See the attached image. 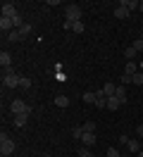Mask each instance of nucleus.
I'll list each match as a JSON object with an SVG mask.
<instances>
[{
    "mask_svg": "<svg viewBox=\"0 0 143 157\" xmlns=\"http://www.w3.org/2000/svg\"><path fill=\"white\" fill-rule=\"evenodd\" d=\"M26 119H29V114H14V126H26Z\"/></svg>",
    "mask_w": 143,
    "mask_h": 157,
    "instance_id": "4468645a",
    "label": "nucleus"
},
{
    "mask_svg": "<svg viewBox=\"0 0 143 157\" xmlns=\"http://www.w3.org/2000/svg\"><path fill=\"white\" fill-rule=\"evenodd\" d=\"M103 93L107 95V98H112L114 93H117V83H112V81H107V83L103 86Z\"/></svg>",
    "mask_w": 143,
    "mask_h": 157,
    "instance_id": "9d476101",
    "label": "nucleus"
},
{
    "mask_svg": "<svg viewBox=\"0 0 143 157\" xmlns=\"http://www.w3.org/2000/svg\"><path fill=\"white\" fill-rule=\"evenodd\" d=\"M53 102H55L57 107H67V105H69V98H67V95H57Z\"/></svg>",
    "mask_w": 143,
    "mask_h": 157,
    "instance_id": "dca6fc26",
    "label": "nucleus"
},
{
    "mask_svg": "<svg viewBox=\"0 0 143 157\" xmlns=\"http://www.w3.org/2000/svg\"><path fill=\"white\" fill-rule=\"evenodd\" d=\"M43 157H50V155H43Z\"/></svg>",
    "mask_w": 143,
    "mask_h": 157,
    "instance_id": "e433bc0d",
    "label": "nucleus"
},
{
    "mask_svg": "<svg viewBox=\"0 0 143 157\" xmlns=\"http://www.w3.org/2000/svg\"><path fill=\"white\" fill-rule=\"evenodd\" d=\"M72 24H74V21H67V19H65V24H62V29H67V31H72Z\"/></svg>",
    "mask_w": 143,
    "mask_h": 157,
    "instance_id": "473e14b6",
    "label": "nucleus"
},
{
    "mask_svg": "<svg viewBox=\"0 0 143 157\" xmlns=\"http://www.w3.org/2000/svg\"><path fill=\"white\" fill-rule=\"evenodd\" d=\"M119 5H124L129 12H133V10H138V2L136 0H119Z\"/></svg>",
    "mask_w": 143,
    "mask_h": 157,
    "instance_id": "ddd939ff",
    "label": "nucleus"
},
{
    "mask_svg": "<svg viewBox=\"0 0 143 157\" xmlns=\"http://www.w3.org/2000/svg\"><path fill=\"white\" fill-rule=\"evenodd\" d=\"M31 29H34L31 24H24V26H19V33H22V36H26V33H31Z\"/></svg>",
    "mask_w": 143,
    "mask_h": 157,
    "instance_id": "cd10ccee",
    "label": "nucleus"
},
{
    "mask_svg": "<svg viewBox=\"0 0 143 157\" xmlns=\"http://www.w3.org/2000/svg\"><path fill=\"white\" fill-rule=\"evenodd\" d=\"M81 128H84V131H95V121H86Z\"/></svg>",
    "mask_w": 143,
    "mask_h": 157,
    "instance_id": "c756f323",
    "label": "nucleus"
},
{
    "mask_svg": "<svg viewBox=\"0 0 143 157\" xmlns=\"http://www.w3.org/2000/svg\"><path fill=\"white\" fill-rule=\"evenodd\" d=\"M119 105H124L122 100L117 98V95H112V98H107V109H117Z\"/></svg>",
    "mask_w": 143,
    "mask_h": 157,
    "instance_id": "f8f14e48",
    "label": "nucleus"
},
{
    "mask_svg": "<svg viewBox=\"0 0 143 157\" xmlns=\"http://www.w3.org/2000/svg\"><path fill=\"white\" fill-rule=\"evenodd\" d=\"M119 81H122V86H126V83H131V74H126V71H124Z\"/></svg>",
    "mask_w": 143,
    "mask_h": 157,
    "instance_id": "c85d7f7f",
    "label": "nucleus"
},
{
    "mask_svg": "<svg viewBox=\"0 0 143 157\" xmlns=\"http://www.w3.org/2000/svg\"><path fill=\"white\" fill-rule=\"evenodd\" d=\"M19 38H22L19 29H14V31H10V33H7V40H10V43H14V40H19Z\"/></svg>",
    "mask_w": 143,
    "mask_h": 157,
    "instance_id": "aec40b11",
    "label": "nucleus"
},
{
    "mask_svg": "<svg viewBox=\"0 0 143 157\" xmlns=\"http://www.w3.org/2000/svg\"><path fill=\"white\" fill-rule=\"evenodd\" d=\"M0 64H2L5 69H7L10 64H12V55H10L7 50H2V52H0Z\"/></svg>",
    "mask_w": 143,
    "mask_h": 157,
    "instance_id": "9b49d317",
    "label": "nucleus"
},
{
    "mask_svg": "<svg viewBox=\"0 0 143 157\" xmlns=\"http://www.w3.org/2000/svg\"><path fill=\"white\" fill-rule=\"evenodd\" d=\"M136 131H138V136L143 138V124H138V128H136Z\"/></svg>",
    "mask_w": 143,
    "mask_h": 157,
    "instance_id": "72a5a7b5",
    "label": "nucleus"
},
{
    "mask_svg": "<svg viewBox=\"0 0 143 157\" xmlns=\"http://www.w3.org/2000/svg\"><path fill=\"white\" fill-rule=\"evenodd\" d=\"M72 31H74V33H84V24H81V21H74V24H72Z\"/></svg>",
    "mask_w": 143,
    "mask_h": 157,
    "instance_id": "393cba45",
    "label": "nucleus"
},
{
    "mask_svg": "<svg viewBox=\"0 0 143 157\" xmlns=\"http://www.w3.org/2000/svg\"><path fill=\"white\" fill-rule=\"evenodd\" d=\"M131 83H136V86H141V83H143V69H138V71L131 76Z\"/></svg>",
    "mask_w": 143,
    "mask_h": 157,
    "instance_id": "f3484780",
    "label": "nucleus"
},
{
    "mask_svg": "<svg viewBox=\"0 0 143 157\" xmlns=\"http://www.w3.org/2000/svg\"><path fill=\"white\" fill-rule=\"evenodd\" d=\"M114 95L122 100V102H126V86H122V83H119V86H117V93H114Z\"/></svg>",
    "mask_w": 143,
    "mask_h": 157,
    "instance_id": "2eb2a0df",
    "label": "nucleus"
},
{
    "mask_svg": "<svg viewBox=\"0 0 143 157\" xmlns=\"http://www.w3.org/2000/svg\"><path fill=\"white\" fill-rule=\"evenodd\" d=\"M79 157H93V152H91L88 147H81V152H79Z\"/></svg>",
    "mask_w": 143,
    "mask_h": 157,
    "instance_id": "7c9ffc66",
    "label": "nucleus"
},
{
    "mask_svg": "<svg viewBox=\"0 0 143 157\" xmlns=\"http://www.w3.org/2000/svg\"><path fill=\"white\" fill-rule=\"evenodd\" d=\"M129 140H131L129 136H119V145H129Z\"/></svg>",
    "mask_w": 143,
    "mask_h": 157,
    "instance_id": "2f4dec72",
    "label": "nucleus"
},
{
    "mask_svg": "<svg viewBox=\"0 0 143 157\" xmlns=\"http://www.w3.org/2000/svg\"><path fill=\"white\" fill-rule=\"evenodd\" d=\"M126 147H129V152H141V145H138V140H133V138L129 140V145H126Z\"/></svg>",
    "mask_w": 143,
    "mask_h": 157,
    "instance_id": "6ab92c4d",
    "label": "nucleus"
},
{
    "mask_svg": "<svg viewBox=\"0 0 143 157\" xmlns=\"http://www.w3.org/2000/svg\"><path fill=\"white\" fill-rule=\"evenodd\" d=\"M0 31L5 33V31H14V24H12V19H7V17H0Z\"/></svg>",
    "mask_w": 143,
    "mask_h": 157,
    "instance_id": "6e6552de",
    "label": "nucleus"
},
{
    "mask_svg": "<svg viewBox=\"0 0 143 157\" xmlns=\"http://www.w3.org/2000/svg\"><path fill=\"white\" fill-rule=\"evenodd\" d=\"M19 88H24V90H29V88H31V78H26V76H22V78H19Z\"/></svg>",
    "mask_w": 143,
    "mask_h": 157,
    "instance_id": "412c9836",
    "label": "nucleus"
},
{
    "mask_svg": "<svg viewBox=\"0 0 143 157\" xmlns=\"http://www.w3.org/2000/svg\"><path fill=\"white\" fill-rule=\"evenodd\" d=\"M136 71H138V67H136V62H126V74H136Z\"/></svg>",
    "mask_w": 143,
    "mask_h": 157,
    "instance_id": "4be33fe9",
    "label": "nucleus"
},
{
    "mask_svg": "<svg viewBox=\"0 0 143 157\" xmlns=\"http://www.w3.org/2000/svg\"><path fill=\"white\" fill-rule=\"evenodd\" d=\"M81 100H84V102H88V105H95V93H91V90H88V93H84V95H81Z\"/></svg>",
    "mask_w": 143,
    "mask_h": 157,
    "instance_id": "a211bd4d",
    "label": "nucleus"
},
{
    "mask_svg": "<svg viewBox=\"0 0 143 157\" xmlns=\"http://www.w3.org/2000/svg\"><path fill=\"white\" fill-rule=\"evenodd\" d=\"M129 14H131V12L126 10L124 5H117V7H114V17H117V19H126Z\"/></svg>",
    "mask_w": 143,
    "mask_h": 157,
    "instance_id": "1a4fd4ad",
    "label": "nucleus"
},
{
    "mask_svg": "<svg viewBox=\"0 0 143 157\" xmlns=\"http://www.w3.org/2000/svg\"><path fill=\"white\" fill-rule=\"evenodd\" d=\"M76 157H79V155H76Z\"/></svg>",
    "mask_w": 143,
    "mask_h": 157,
    "instance_id": "ea45409f",
    "label": "nucleus"
},
{
    "mask_svg": "<svg viewBox=\"0 0 143 157\" xmlns=\"http://www.w3.org/2000/svg\"><path fill=\"white\" fill-rule=\"evenodd\" d=\"M95 107H107V95H105L103 90H95Z\"/></svg>",
    "mask_w": 143,
    "mask_h": 157,
    "instance_id": "0eeeda50",
    "label": "nucleus"
},
{
    "mask_svg": "<svg viewBox=\"0 0 143 157\" xmlns=\"http://www.w3.org/2000/svg\"><path fill=\"white\" fill-rule=\"evenodd\" d=\"M72 136L81 140V136H84V128H81V126H74V128H72Z\"/></svg>",
    "mask_w": 143,
    "mask_h": 157,
    "instance_id": "a878e982",
    "label": "nucleus"
},
{
    "mask_svg": "<svg viewBox=\"0 0 143 157\" xmlns=\"http://www.w3.org/2000/svg\"><path fill=\"white\" fill-rule=\"evenodd\" d=\"M122 157H126V155H122Z\"/></svg>",
    "mask_w": 143,
    "mask_h": 157,
    "instance_id": "58836bf2",
    "label": "nucleus"
},
{
    "mask_svg": "<svg viewBox=\"0 0 143 157\" xmlns=\"http://www.w3.org/2000/svg\"><path fill=\"white\" fill-rule=\"evenodd\" d=\"M138 10H141V12H143V0H141V2H138Z\"/></svg>",
    "mask_w": 143,
    "mask_h": 157,
    "instance_id": "f704fd0d",
    "label": "nucleus"
},
{
    "mask_svg": "<svg viewBox=\"0 0 143 157\" xmlns=\"http://www.w3.org/2000/svg\"><path fill=\"white\" fill-rule=\"evenodd\" d=\"M141 38H143V33H141Z\"/></svg>",
    "mask_w": 143,
    "mask_h": 157,
    "instance_id": "4c0bfd02",
    "label": "nucleus"
},
{
    "mask_svg": "<svg viewBox=\"0 0 143 157\" xmlns=\"http://www.w3.org/2000/svg\"><path fill=\"white\" fill-rule=\"evenodd\" d=\"M105 157H122V155H119V150H117V147H107Z\"/></svg>",
    "mask_w": 143,
    "mask_h": 157,
    "instance_id": "bb28decb",
    "label": "nucleus"
},
{
    "mask_svg": "<svg viewBox=\"0 0 143 157\" xmlns=\"http://www.w3.org/2000/svg\"><path fill=\"white\" fill-rule=\"evenodd\" d=\"M2 17H7V19L17 17V10H14V2H2Z\"/></svg>",
    "mask_w": 143,
    "mask_h": 157,
    "instance_id": "39448f33",
    "label": "nucleus"
},
{
    "mask_svg": "<svg viewBox=\"0 0 143 157\" xmlns=\"http://www.w3.org/2000/svg\"><path fill=\"white\" fill-rule=\"evenodd\" d=\"M131 48L136 50V52H143V38H138V40H133V43H131Z\"/></svg>",
    "mask_w": 143,
    "mask_h": 157,
    "instance_id": "b1692460",
    "label": "nucleus"
},
{
    "mask_svg": "<svg viewBox=\"0 0 143 157\" xmlns=\"http://www.w3.org/2000/svg\"><path fill=\"white\" fill-rule=\"evenodd\" d=\"M124 57H126V59H133V57H136V50H133L131 45H129V48H124Z\"/></svg>",
    "mask_w": 143,
    "mask_h": 157,
    "instance_id": "5701e85b",
    "label": "nucleus"
},
{
    "mask_svg": "<svg viewBox=\"0 0 143 157\" xmlns=\"http://www.w3.org/2000/svg\"><path fill=\"white\" fill-rule=\"evenodd\" d=\"M14 140L7 136V133H0V152H2V157H7V155H12L14 152Z\"/></svg>",
    "mask_w": 143,
    "mask_h": 157,
    "instance_id": "f257e3e1",
    "label": "nucleus"
},
{
    "mask_svg": "<svg viewBox=\"0 0 143 157\" xmlns=\"http://www.w3.org/2000/svg\"><path fill=\"white\" fill-rule=\"evenodd\" d=\"M138 157H143V150H141V152H138Z\"/></svg>",
    "mask_w": 143,
    "mask_h": 157,
    "instance_id": "c9c22d12",
    "label": "nucleus"
},
{
    "mask_svg": "<svg viewBox=\"0 0 143 157\" xmlns=\"http://www.w3.org/2000/svg\"><path fill=\"white\" fill-rule=\"evenodd\" d=\"M19 78H22V76H17V74L7 67V69H5V76H2V83H5V88H17Z\"/></svg>",
    "mask_w": 143,
    "mask_h": 157,
    "instance_id": "f03ea898",
    "label": "nucleus"
},
{
    "mask_svg": "<svg viewBox=\"0 0 143 157\" xmlns=\"http://www.w3.org/2000/svg\"><path fill=\"white\" fill-rule=\"evenodd\" d=\"M10 109H12V114H31V105H26L24 100H12Z\"/></svg>",
    "mask_w": 143,
    "mask_h": 157,
    "instance_id": "7ed1b4c3",
    "label": "nucleus"
},
{
    "mask_svg": "<svg viewBox=\"0 0 143 157\" xmlns=\"http://www.w3.org/2000/svg\"><path fill=\"white\" fill-rule=\"evenodd\" d=\"M65 17H67V21H81V7L79 5H67V10H65Z\"/></svg>",
    "mask_w": 143,
    "mask_h": 157,
    "instance_id": "20e7f679",
    "label": "nucleus"
},
{
    "mask_svg": "<svg viewBox=\"0 0 143 157\" xmlns=\"http://www.w3.org/2000/svg\"><path fill=\"white\" fill-rule=\"evenodd\" d=\"M95 140H98V138H95V133H93V131H84V136H81V143H84L86 147L95 145Z\"/></svg>",
    "mask_w": 143,
    "mask_h": 157,
    "instance_id": "423d86ee",
    "label": "nucleus"
}]
</instances>
